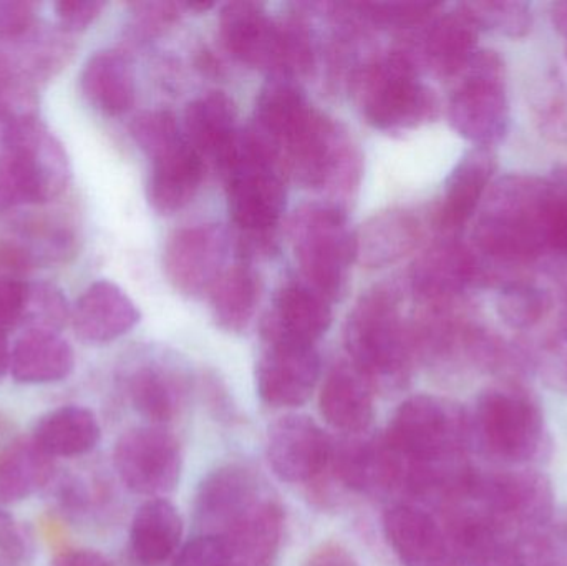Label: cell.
I'll list each match as a JSON object with an SVG mask.
<instances>
[{"label": "cell", "instance_id": "6da1fadb", "mask_svg": "<svg viewBox=\"0 0 567 566\" xmlns=\"http://www.w3.org/2000/svg\"><path fill=\"white\" fill-rule=\"evenodd\" d=\"M350 362L373 389L402 388L410 378L413 346L400 315L399 296L390 286L360 296L343 328Z\"/></svg>", "mask_w": 567, "mask_h": 566}, {"label": "cell", "instance_id": "7a4b0ae2", "mask_svg": "<svg viewBox=\"0 0 567 566\" xmlns=\"http://www.w3.org/2000/svg\"><path fill=\"white\" fill-rule=\"evenodd\" d=\"M555 188L525 176L502 179L483 206L475 229L482 251L506 259H533L551 248Z\"/></svg>", "mask_w": 567, "mask_h": 566}, {"label": "cell", "instance_id": "3957f363", "mask_svg": "<svg viewBox=\"0 0 567 566\" xmlns=\"http://www.w3.org/2000/svg\"><path fill=\"white\" fill-rule=\"evenodd\" d=\"M70 178L72 166L60 140L39 115L27 116L0 150V215L55 199Z\"/></svg>", "mask_w": 567, "mask_h": 566}, {"label": "cell", "instance_id": "277c9868", "mask_svg": "<svg viewBox=\"0 0 567 566\" xmlns=\"http://www.w3.org/2000/svg\"><path fill=\"white\" fill-rule=\"evenodd\" d=\"M350 82L363 119L373 128H415L439 112V100L419 82L415 56L409 49L369 60L355 69Z\"/></svg>", "mask_w": 567, "mask_h": 566}, {"label": "cell", "instance_id": "5b68a950", "mask_svg": "<svg viewBox=\"0 0 567 566\" xmlns=\"http://www.w3.org/2000/svg\"><path fill=\"white\" fill-rule=\"evenodd\" d=\"M290 239L303 282L330 302L339 299L355 261L353 233L343 208L333 203L302 206L290 223Z\"/></svg>", "mask_w": 567, "mask_h": 566}, {"label": "cell", "instance_id": "8992f818", "mask_svg": "<svg viewBox=\"0 0 567 566\" xmlns=\"http://www.w3.org/2000/svg\"><path fill=\"white\" fill-rule=\"evenodd\" d=\"M472 425L458 405L435 395H413L400 404L385 438L413 465L450 467L465 451Z\"/></svg>", "mask_w": 567, "mask_h": 566}, {"label": "cell", "instance_id": "52a82bcc", "mask_svg": "<svg viewBox=\"0 0 567 566\" xmlns=\"http://www.w3.org/2000/svg\"><path fill=\"white\" fill-rule=\"evenodd\" d=\"M462 73L463 80L450 100V123L463 138L489 146L508 130L502 60L495 52H476Z\"/></svg>", "mask_w": 567, "mask_h": 566}, {"label": "cell", "instance_id": "ba28073f", "mask_svg": "<svg viewBox=\"0 0 567 566\" xmlns=\"http://www.w3.org/2000/svg\"><path fill=\"white\" fill-rule=\"evenodd\" d=\"M113 464L133 494L163 498L175 491L182 477V447L175 435L159 425L133 428L116 441Z\"/></svg>", "mask_w": 567, "mask_h": 566}, {"label": "cell", "instance_id": "9c48e42d", "mask_svg": "<svg viewBox=\"0 0 567 566\" xmlns=\"http://www.w3.org/2000/svg\"><path fill=\"white\" fill-rule=\"evenodd\" d=\"M472 429L483 447L508 462L529 461L542 439V414L515 392L488 391L478 399Z\"/></svg>", "mask_w": 567, "mask_h": 566}, {"label": "cell", "instance_id": "30bf717a", "mask_svg": "<svg viewBox=\"0 0 567 566\" xmlns=\"http://www.w3.org/2000/svg\"><path fill=\"white\" fill-rule=\"evenodd\" d=\"M269 465L282 482L313 484L332 469L333 441L307 415L289 414L269 428Z\"/></svg>", "mask_w": 567, "mask_h": 566}, {"label": "cell", "instance_id": "8fae6325", "mask_svg": "<svg viewBox=\"0 0 567 566\" xmlns=\"http://www.w3.org/2000/svg\"><path fill=\"white\" fill-rule=\"evenodd\" d=\"M229 238L215 225L179 229L169 238L163 256L166 278L176 291L196 296L212 291L226 271Z\"/></svg>", "mask_w": 567, "mask_h": 566}, {"label": "cell", "instance_id": "7c38bea8", "mask_svg": "<svg viewBox=\"0 0 567 566\" xmlns=\"http://www.w3.org/2000/svg\"><path fill=\"white\" fill-rule=\"evenodd\" d=\"M256 364V391L271 408L306 404L320 378L316 346L287 341H265Z\"/></svg>", "mask_w": 567, "mask_h": 566}, {"label": "cell", "instance_id": "4fadbf2b", "mask_svg": "<svg viewBox=\"0 0 567 566\" xmlns=\"http://www.w3.org/2000/svg\"><path fill=\"white\" fill-rule=\"evenodd\" d=\"M332 471L350 491L390 494L396 488H405L409 462L390 445L385 434L373 438L350 435L333 444Z\"/></svg>", "mask_w": 567, "mask_h": 566}, {"label": "cell", "instance_id": "5bb4252c", "mask_svg": "<svg viewBox=\"0 0 567 566\" xmlns=\"http://www.w3.org/2000/svg\"><path fill=\"white\" fill-rule=\"evenodd\" d=\"M332 325L330 301L303 281L287 282L261 325L265 341L313 346Z\"/></svg>", "mask_w": 567, "mask_h": 566}, {"label": "cell", "instance_id": "9a60e30c", "mask_svg": "<svg viewBox=\"0 0 567 566\" xmlns=\"http://www.w3.org/2000/svg\"><path fill=\"white\" fill-rule=\"evenodd\" d=\"M261 497L258 478L251 469L223 465L206 475L196 494V517L206 534L226 535L243 514Z\"/></svg>", "mask_w": 567, "mask_h": 566}, {"label": "cell", "instance_id": "2e32d148", "mask_svg": "<svg viewBox=\"0 0 567 566\" xmlns=\"http://www.w3.org/2000/svg\"><path fill=\"white\" fill-rule=\"evenodd\" d=\"M386 544L403 566H450L452 550L439 522L415 505H393L383 515Z\"/></svg>", "mask_w": 567, "mask_h": 566}, {"label": "cell", "instance_id": "e0dca14e", "mask_svg": "<svg viewBox=\"0 0 567 566\" xmlns=\"http://www.w3.org/2000/svg\"><path fill=\"white\" fill-rule=\"evenodd\" d=\"M140 321V311L115 282H93L72 308V328L89 344H106L128 335Z\"/></svg>", "mask_w": 567, "mask_h": 566}, {"label": "cell", "instance_id": "ac0fdd59", "mask_svg": "<svg viewBox=\"0 0 567 566\" xmlns=\"http://www.w3.org/2000/svg\"><path fill=\"white\" fill-rule=\"evenodd\" d=\"M223 43L239 62L272 75L278 55V20L259 3L231 2L219 16Z\"/></svg>", "mask_w": 567, "mask_h": 566}, {"label": "cell", "instance_id": "d6986e66", "mask_svg": "<svg viewBox=\"0 0 567 566\" xmlns=\"http://www.w3.org/2000/svg\"><path fill=\"white\" fill-rule=\"evenodd\" d=\"M320 414L337 431L363 434L372 424L373 388L352 362L333 366L320 389Z\"/></svg>", "mask_w": 567, "mask_h": 566}, {"label": "cell", "instance_id": "ffe728a7", "mask_svg": "<svg viewBox=\"0 0 567 566\" xmlns=\"http://www.w3.org/2000/svg\"><path fill=\"white\" fill-rule=\"evenodd\" d=\"M475 258L458 243H440L413 263V292L423 302L442 305L458 296L475 278Z\"/></svg>", "mask_w": 567, "mask_h": 566}, {"label": "cell", "instance_id": "44dd1931", "mask_svg": "<svg viewBox=\"0 0 567 566\" xmlns=\"http://www.w3.org/2000/svg\"><path fill=\"white\" fill-rule=\"evenodd\" d=\"M419 219L405 209H386L362 223L353 233L355 261L375 269L405 258L420 241Z\"/></svg>", "mask_w": 567, "mask_h": 566}, {"label": "cell", "instance_id": "7402d4cb", "mask_svg": "<svg viewBox=\"0 0 567 566\" xmlns=\"http://www.w3.org/2000/svg\"><path fill=\"white\" fill-rule=\"evenodd\" d=\"M284 511L271 497H259L223 537L241 566H272L281 548Z\"/></svg>", "mask_w": 567, "mask_h": 566}, {"label": "cell", "instance_id": "603a6c76", "mask_svg": "<svg viewBox=\"0 0 567 566\" xmlns=\"http://www.w3.org/2000/svg\"><path fill=\"white\" fill-rule=\"evenodd\" d=\"M203 178V156L185 140L165 155L153 159L148 182L150 203L163 215L179 212L198 195Z\"/></svg>", "mask_w": 567, "mask_h": 566}, {"label": "cell", "instance_id": "cb8c5ba5", "mask_svg": "<svg viewBox=\"0 0 567 566\" xmlns=\"http://www.w3.org/2000/svg\"><path fill=\"white\" fill-rule=\"evenodd\" d=\"M80 89L93 109L110 116L123 115L135 103L132 59L120 50L96 52L83 65Z\"/></svg>", "mask_w": 567, "mask_h": 566}, {"label": "cell", "instance_id": "d4e9b609", "mask_svg": "<svg viewBox=\"0 0 567 566\" xmlns=\"http://www.w3.org/2000/svg\"><path fill=\"white\" fill-rule=\"evenodd\" d=\"M75 368L72 346L55 332L27 331L17 339L10 356V374L20 384H53Z\"/></svg>", "mask_w": 567, "mask_h": 566}, {"label": "cell", "instance_id": "484cf974", "mask_svg": "<svg viewBox=\"0 0 567 566\" xmlns=\"http://www.w3.org/2000/svg\"><path fill=\"white\" fill-rule=\"evenodd\" d=\"M313 113L316 109L293 80L271 76L259 93L255 126L271 140L281 155L284 146L307 125Z\"/></svg>", "mask_w": 567, "mask_h": 566}, {"label": "cell", "instance_id": "4316f807", "mask_svg": "<svg viewBox=\"0 0 567 566\" xmlns=\"http://www.w3.org/2000/svg\"><path fill=\"white\" fill-rule=\"evenodd\" d=\"M495 169V155L486 146H476L463 156L446 183L445 198L436 215L440 228L453 231L475 215Z\"/></svg>", "mask_w": 567, "mask_h": 566}, {"label": "cell", "instance_id": "83f0119b", "mask_svg": "<svg viewBox=\"0 0 567 566\" xmlns=\"http://www.w3.org/2000/svg\"><path fill=\"white\" fill-rule=\"evenodd\" d=\"M30 438L52 459L80 457L99 445L102 428L90 409L63 405L42 415Z\"/></svg>", "mask_w": 567, "mask_h": 566}, {"label": "cell", "instance_id": "f1b7e54d", "mask_svg": "<svg viewBox=\"0 0 567 566\" xmlns=\"http://www.w3.org/2000/svg\"><path fill=\"white\" fill-rule=\"evenodd\" d=\"M183 537L182 515L166 498H150L136 511L130 528V550L142 566L165 564Z\"/></svg>", "mask_w": 567, "mask_h": 566}, {"label": "cell", "instance_id": "f546056e", "mask_svg": "<svg viewBox=\"0 0 567 566\" xmlns=\"http://www.w3.org/2000/svg\"><path fill=\"white\" fill-rule=\"evenodd\" d=\"M55 459L32 438L19 439L0 454V507L20 504L52 481Z\"/></svg>", "mask_w": 567, "mask_h": 566}, {"label": "cell", "instance_id": "4dcf8cb0", "mask_svg": "<svg viewBox=\"0 0 567 566\" xmlns=\"http://www.w3.org/2000/svg\"><path fill=\"white\" fill-rule=\"evenodd\" d=\"M238 110L225 92H209L189 103L185 113L186 142L199 153L218 159L238 133Z\"/></svg>", "mask_w": 567, "mask_h": 566}, {"label": "cell", "instance_id": "1f68e13d", "mask_svg": "<svg viewBox=\"0 0 567 566\" xmlns=\"http://www.w3.org/2000/svg\"><path fill=\"white\" fill-rule=\"evenodd\" d=\"M476 35L478 29L462 9L445 13L433 20L423 40L422 55L436 75H458L476 53Z\"/></svg>", "mask_w": 567, "mask_h": 566}, {"label": "cell", "instance_id": "d6a6232c", "mask_svg": "<svg viewBox=\"0 0 567 566\" xmlns=\"http://www.w3.org/2000/svg\"><path fill=\"white\" fill-rule=\"evenodd\" d=\"M261 299L258 275L245 263L223 272L212 289L213 318L226 332H243L255 318Z\"/></svg>", "mask_w": 567, "mask_h": 566}, {"label": "cell", "instance_id": "836d02e7", "mask_svg": "<svg viewBox=\"0 0 567 566\" xmlns=\"http://www.w3.org/2000/svg\"><path fill=\"white\" fill-rule=\"evenodd\" d=\"M73 253L69 229L53 225H23L0 241V261L13 269L37 268L63 261Z\"/></svg>", "mask_w": 567, "mask_h": 566}, {"label": "cell", "instance_id": "e575fe53", "mask_svg": "<svg viewBox=\"0 0 567 566\" xmlns=\"http://www.w3.org/2000/svg\"><path fill=\"white\" fill-rule=\"evenodd\" d=\"M133 408L153 425L172 422L185 402V385L173 372L146 366L133 372L128 384Z\"/></svg>", "mask_w": 567, "mask_h": 566}, {"label": "cell", "instance_id": "d590c367", "mask_svg": "<svg viewBox=\"0 0 567 566\" xmlns=\"http://www.w3.org/2000/svg\"><path fill=\"white\" fill-rule=\"evenodd\" d=\"M316 66L312 29L299 13L278 20V55L271 76L296 80L309 75Z\"/></svg>", "mask_w": 567, "mask_h": 566}, {"label": "cell", "instance_id": "8d00e7d4", "mask_svg": "<svg viewBox=\"0 0 567 566\" xmlns=\"http://www.w3.org/2000/svg\"><path fill=\"white\" fill-rule=\"evenodd\" d=\"M72 321V308L62 289L50 282H27L25 308L20 328L27 331L55 332Z\"/></svg>", "mask_w": 567, "mask_h": 566}, {"label": "cell", "instance_id": "74e56055", "mask_svg": "<svg viewBox=\"0 0 567 566\" xmlns=\"http://www.w3.org/2000/svg\"><path fill=\"white\" fill-rule=\"evenodd\" d=\"M136 145L155 159L185 142L178 120L168 110H150L140 113L130 125Z\"/></svg>", "mask_w": 567, "mask_h": 566}, {"label": "cell", "instance_id": "f35d334b", "mask_svg": "<svg viewBox=\"0 0 567 566\" xmlns=\"http://www.w3.org/2000/svg\"><path fill=\"white\" fill-rule=\"evenodd\" d=\"M460 9L476 29L493 30L499 35L523 37L532 27V10L523 2H470Z\"/></svg>", "mask_w": 567, "mask_h": 566}, {"label": "cell", "instance_id": "ab89813d", "mask_svg": "<svg viewBox=\"0 0 567 566\" xmlns=\"http://www.w3.org/2000/svg\"><path fill=\"white\" fill-rule=\"evenodd\" d=\"M360 19L386 29H413L433 19L439 3L430 2H372L355 3Z\"/></svg>", "mask_w": 567, "mask_h": 566}, {"label": "cell", "instance_id": "60d3db41", "mask_svg": "<svg viewBox=\"0 0 567 566\" xmlns=\"http://www.w3.org/2000/svg\"><path fill=\"white\" fill-rule=\"evenodd\" d=\"M546 308L545 292L523 282L503 289L498 298L499 318L513 329L532 328L545 316Z\"/></svg>", "mask_w": 567, "mask_h": 566}, {"label": "cell", "instance_id": "b9f144b4", "mask_svg": "<svg viewBox=\"0 0 567 566\" xmlns=\"http://www.w3.org/2000/svg\"><path fill=\"white\" fill-rule=\"evenodd\" d=\"M35 106L37 99L29 83L16 80L0 86V150L20 120L37 115Z\"/></svg>", "mask_w": 567, "mask_h": 566}, {"label": "cell", "instance_id": "7bdbcfd3", "mask_svg": "<svg viewBox=\"0 0 567 566\" xmlns=\"http://www.w3.org/2000/svg\"><path fill=\"white\" fill-rule=\"evenodd\" d=\"M130 30L140 40L155 39L175 25L179 19V6L173 2L132 3Z\"/></svg>", "mask_w": 567, "mask_h": 566}, {"label": "cell", "instance_id": "ee69618b", "mask_svg": "<svg viewBox=\"0 0 567 566\" xmlns=\"http://www.w3.org/2000/svg\"><path fill=\"white\" fill-rule=\"evenodd\" d=\"M233 560L231 548L221 535L203 534L193 538L179 550L173 566H229Z\"/></svg>", "mask_w": 567, "mask_h": 566}, {"label": "cell", "instance_id": "f6af8a7d", "mask_svg": "<svg viewBox=\"0 0 567 566\" xmlns=\"http://www.w3.org/2000/svg\"><path fill=\"white\" fill-rule=\"evenodd\" d=\"M37 6L23 0H0V43L16 42L35 29Z\"/></svg>", "mask_w": 567, "mask_h": 566}, {"label": "cell", "instance_id": "bcb514c9", "mask_svg": "<svg viewBox=\"0 0 567 566\" xmlns=\"http://www.w3.org/2000/svg\"><path fill=\"white\" fill-rule=\"evenodd\" d=\"M105 3L100 0H60L55 3L56 22L63 33H79L89 29Z\"/></svg>", "mask_w": 567, "mask_h": 566}, {"label": "cell", "instance_id": "7dc6e473", "mask_svg": "<svg viewBox=\"0 0 567 566\" xmlns=\"http://www.w3.org/2000/svg\"><path fill=\"white\" fill-rule=\"evenodd\" d=\"M27 282L19 279L0 278V332L9 335L20 328L25 308Z\"/></svg>", "mask_w": 567, "mask_h": 566}, {"label": "cell", "instance_id": "c3c4849f", "mask_svg": "<svg viewBox=\"0 0 567 566\" xmlns=\"http://www.w3.org/2000/svg\"><path fill=\"white\" fill-rule=\"evenodd\" d=\"M0 555L9 562H20L27 555V538L13 515L0 507Z\"/></svg>", "mask_w": 567, "mask_h": 566}, {"label": "cell", "instance_id": "681fc988", "mask_svg": "<svg viewBox=\"0 0 567 566\" xmlns=\"http://www.w3.org/2000/svg\"><path fill=\"white\" fill-rule=\"evenodd\" d=\"M303 566H359L342 545L326 544L313 550Z\"/></svg>", "mask_w": 567, "mask_h": 566}, {"label": "cell", "instance_id": "f907efd6", "mask_svg": "<svg viewBox=\"0 0 567 566\" xmlns=\"http://www.w3.org/2000/svg\"><path fill=\"white\" fill-rule=\"evenodd\" d=\"M52 566H113L112 562L95 550H66L56 555Z\"/></svg>", "mask_w": 567, "mask_h": 566}, {"label": "cell", "instance_id": "816d5d0a", "mask_svg": "<svg viewBox=\"0 0 567 566\" xmlns=\"http://www.w3.org/2000/svg\"><path fill=\"white\" fill-rule=\"evenodd\" d=\"M16 80L23 82V80L17 75L16 69H13L9 50H7L6 45H0V86L7 85V83L10 82H16Z\"/></svg>", "mask_w": 567, "mask_h": 566}, {"label": "cell", "instance_id": "f5cc1de1", "mask_svg": "<svg viewBox=\"0 0 567 566\" xmlns=\"http://www.w3.org/2000/svg\"><path fill=\"white\" fill-rule=\"evenodd\" d=\"M10 356H12V348L9 344V335L0 332V381L6 378L7 372H10Z\"/></svg>", "mask_w": 567, "mask_h": 566}, {"label": "cell", "instance_id": "db71d44e", "mask_svg": "<svg viewBox=\"0 0 567 566\" xmlns=\"http://www.w3.org/2000/svg\"><path fill=\"white\" fill-rule=\"evenodd\" d=\"M558 182L559 186H561L563 192H558V189H556V192H558L559 195L566 196L567 198V166H565V168H563L561 172L558 173Z\"/></svg>", "mask_w": 567, "mask_h": 566}, {"label": "cell", "instance_id": "11a10c76", "mask_svg": "<svg viewBox=\"0 0 567 566\" xmlns=\"http://www.w3.org/2000/svg\"><path fill=\"white\" fill-rule=\"evenodd\" d=\"M563 322H565V331L567 335V302H566V308H565V316H563Z\"/></svg>", "mask_w": 567, "mask_h": 566}, {"label": "cell", "instance_id": "9f6ffc18", "mask_svg": "<svg viewBox=\"0 0 567 566\" xmlns=\"http://www.w3.org/2000/svg\"><path fill=\"white\" fill-rule=\"evenodd\" d=\"M229 566H241V565H236V564H233V565H229Z\"/></svg>", "mask_w": 567, "mask_h": 566}]
</instances>
